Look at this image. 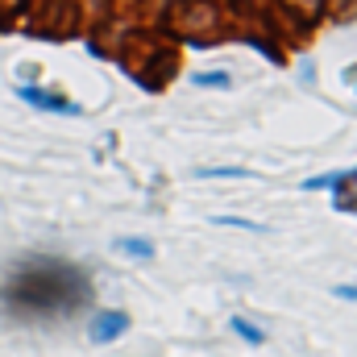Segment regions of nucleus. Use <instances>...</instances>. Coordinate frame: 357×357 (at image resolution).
I'll return each mask as SVG.
<instances>
[{"instance_id":"nucleus-9","label":"nucleus","mask_w":357,"mask_h":357,"mask_svg":"<svg viewBox=\"0 0 357 357\" xmlns=\"http://www.w3.org/2000/svg\"><path fill=\"white\" fill-rule=\"evenodd\" d=\"M282 4H291L299 17H320L324 13V0H282Z\"/></svg>"},{"instance_id":"nucleus-7","label":"nucleus","mask_w":357,"mask_h":357,"mask_svg":"<svg viewBox=\"0 0 357 357\" xmlns=\"http://www.w3.org/2000/svg\"><path fill=\"white\" fill-rule=\"evenodd\" d=\"M345 183V171H337V175H312V178H303L299 187L303 191H328V187H341Z\"/></svg>"},{"instance_id":"nucleus-11","label":"nucleus","mask_w":357,"mask_h":357,"mask_svg":"<svg viewBox=\"0 0 357 357\" xmlns=\"http://www.w3.org/2000/svg\"><path fill=\"white\" fill-rule=\"evenodd\" d=\"M333 295H337V299H349V303H357V282H337V287H333Z\"/></svg>"},{"instance_id":"nucleus-1","label":"nucleus","mask_w":357,"mask_h":357,"mask_svg":"<svg viewBox=\"0 0 357 357\" xmlns=\"http://www.w3.org/2000/svg\"><path fill=\"white\" fill-rule=\"evenodd\" d=\"M91 299V278L63 258H25L8 270L0 303L17 320H63Z\"/></svg>"},{"instance_id":"nucleus-2","label":"nucleus","mask_w":357,"mask_h":357,"mask_svg":"<svg viewBox=\"0 0 357 357\" xmlns=\"http://www.w3.org/2000/svg\"><path fill=\"white\" fill-rule=\"evenodd\" d=\"M129 312H121V307H104V312H96L88 320V341L91 345H112V341H121L125 333H129Z\"/></svg>"},{"instance_id":"nucleus-8","label":"nucleus","mask_w":357,"mask_h":357,"mask_svg":"<svg viewBox=\"0 0 357 357\" xmlns=\"http://www.w3.org/2000/svg\"><path fill=\"white\" fill-rule=\"evenodd\" d=\"M216 225H229V229H245V233H266L262 220H245V216H216Z\"/></svg>"},{"instance_id":"nucleus-4","label":"nucleus","mask_w":357,"mask_h":357,"mask_svg":"<svg viewBox=\"0 0 357 357\" xmlns=\"http://www.w3.org/2000/svg\"><path fill=\"white\" fill-rule=\"evenodd\" d=\"M229 328H233L245 345H254V349H262V345H266V328H262V324H254L250 316H233V320H229Z\"/></svg>"},{"instance_id":"nucleus-10","label":"nucleus","mask_w":357,"mask_h":357,"mask_svg":"<svg viewBox=\"0 0 357 357\" xmlns=\"http://www.w3.org/2000/svg\"><path fill=\"white\" fill-rule=\"evenodd\" d=\"M191 84H195V88H229V75H225V71H212V75L204 71V75H195Z\"/></svg>"},{"instance_id":"nucleus-5","label":"nucleus","mask_w":357,"mask_h":357,"mask_svg":"<svg viewBox=\"0 0 357 357\" xmlns=\"http://www.w3.org/2000/svg\"><path fill=\"white\" fill-rule=\"evenodd\" d=\"M112 250L125 254V258H137V262H150V258H154V245H150L146 237H116Z\"/></svg>"},{"instance_id":"nucleus-6","label":"nucleus","mask_w":357,"mask_h":357,"mask_svg":"<svg viewBox=\"0 0 357 357\" xmlns=\"http://www.w3.org/2000/svg\"><path fill=\"white\" fill-rule=\"evenodd\" d=\"M195 178H254L245 167H199Z\"/></svg>"},{"instance_id":"nucleus-3","label":"nucleus","mask_w":357,"mask_h":357,"mask_svg":"<svg viewBox=\"0 0 357 357\" xmlns=\"http://www.w3.org/2000/svg\"><path fill=\"white\" fill-rule=\"evenodd\" d=\"M17 96H21L29 108H42V112H59V116H75V112H79V104H71L67 96H59V91H46V88H33V84L17 88Z\"/></svg>"}]
</instances>
